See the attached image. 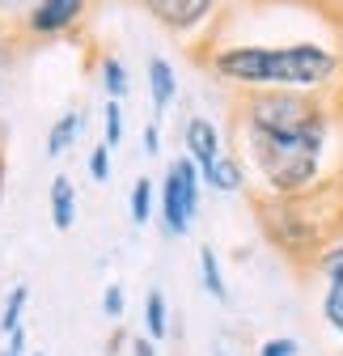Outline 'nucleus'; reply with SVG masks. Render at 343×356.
Returning a JSON list of instances; mask_svg holds the SVG:
<instances>
[{
	"instance_id": "obj_30",
	"label": "nucleus",
	"mask_w": 343,
	"mask_h": 356,
	"mask_svg": "<svg viewBox=\"0 0 343 356\" xmlns=\"http://www.w3.org/2000/svg\"><path fill=\"white\" fill-rule=\"evenodd\" d=\"M30 356H47V352H30Z\"/></svg>"
},
{
	"instance_id": "obj_21",
	"label": "nucleus",
	"mask_w": 343,
	"mask_h": 356,
	"mask_svg": "<svg viewBox=\"0 0 343 356\" xmlns=\"http://www.w3.org/2000/svg\"><path fill=\"white\" fill-rule=\"evenodd\" d=\"M110 145H94L90 149V178H94V183H106V178H110Z\"/></svg>"
},
{
	"instance_id": "obj_2",
	"label": "nucleus",
	"mask_w": 343,
	"mask_h": 356,
	"mask_svg": "<svg viewBox=\"0 0 343 356\" xmlns=\"http://www.w3.org/2000/svg\"><path fill=\"white\" fill-rule=\"evenodd\" d=\"M208 72L237 85L246 94L254 89H301L322 94L343 72V56L318 38H292V42H221L208 51Z\"/></svg>"
},
{
	"instance_id": "obj_29",
	"label": "nucleus",
	"mask_w": 343,
	"mask_h": 356,
	"mask_svg": "<svg viewBox=\"0 0 343 356\" xmlns=\"http://www.w3.org/2000/svg\"><path fill=\"white\" fill-rule=\"evenodd\" d=\"M212 356H229V352H225V348H212Z\"/></svg>"
},
{
	"instance_id": "obj_26",
	"label": "nucleus",
	"mask_w": 343,
	"mask_h": 356,
	"mask_svg": "<svg viewBox=\"0 0 343 356\" xmlns=\"http://www.w3.org/2000/svg\"><path fill=\"white\" fill-rule=\"evenodd\" d=\"M5 352H13V356H26V327H17L13 335H9V348Z\"/></svg>"
},
{
	"instance_id": "obj_20",
	"label": "nucleus",
	"mask_w": 343,
	"mask_h": 356,
	"mask_svg": "<svg viewBox=\"0 0 343 356\" xmlns=\"http://www.w3.org/2000/svg\"><path fill=\"white\" fill-rule=\"evenodd\" d=\"M17 51H22V34H17L13 26L0 22V68H9V64L17 60Z\"/></svg>"
},
{
	"instance_id": "obj_11",
	"label": "nucleus",
	"mask_w": 343,
	"mask_h": 356,
	"mask_svg": "<svg viewBox=\"0 0 343 356\" xmlns=\"http://www.w3.org/2000/svg\"><path fill=\"white\" fill-rule=\"evenodd\" d=\"M203 187L221 191V195H233V191H242V187H246V161H242L237 153H225L217 165H212V170L203 174Z\"/></svg>"
},
{
	"instance_id": "obj_17",
	"label": "nucleus",
	"mask_w": 343,
	"mask_h": 356,
	"mask_svg": "<svg viewBox=\"0 0 343 356\" xmlns=\"http://www.w3.org/2000/svg\"><path fill=\"white\" fill-rule=\"evenodd\" d=\"M26 301H30V284H13V293L5 297V309H0V331H5V335H13L22 327Z\"/></svg>"
},
{
	"instance_id": "obj_25",
	"label": "nucleus",
	"mask_w": 343,
	"mask_h": 356,
	"mask_svg": "<svg viewBox=\"0 0 343 356\" xmlns=\"http://www.w3.org/2000/svg\"><path fill=\"white\" fill-rule=\"evenodd\" d=\"M132 356H157V343H153L149 335H136V339H132Z\"/></svg>"
},
{
	"instance_id": "obj_28",
	"label": "nucleus",
	"mask_w": 343,
	"mask_h": 356,
	"mask_svg": "<svg viewBox=\"0 0 343 356\" xmlns=\"http://www.w3.org/2000/svg\"><path fill=\"white\" fill-rule=\"evenodd\" d=\"M0 98H5V68H0Z\"/></svg>"
},
{
	"instance_id": "obj_12",
	"label": "nucleus",
	"mask_w": 343,
	"mask_h": 356,
	"mask_svg": "<svg viewBox=\"0 0 343 356\" xmlns=\"http://www.w3.org/2000/svg\"><path fill=\"white\" fill-rule=\"evenodd\" d=\"M81 127H85V119H81V111H64L56 123H51V131H47V157H64L72 145H76V136H81Z\"/></svg>"
},
{
	"instance_id": "obj_22",
	"label": "nucleus",
	"mask_w": 343,
	"mask_h": 356,
	"mask_svg": "<svg viewBox=\"0 0 343 356\" xmlns=\"http://www.w3.org/2000/svg\"><path fill=\"white\" fill-rule=\"evenodd\" d=\"M296 352H301V343H296L292 335H276V339L259 343V356H296Z\"/></svg>"
},
{
	"instance_id": "obj_24",
	"label": "nucleus",
	"mask_w": 343,
	"mask_h": 356,
	"mask_svg": "<svg viewBox=\"0 0 343 356\" xmlns=\"http://www.w3.org/2000/svg\"><path fill=\"white\" fill-rule=\"evenodd\" d=\"M140 140H144V153H149V157H161V119H149V123H144Z\"/></svg>"
},
{
	"instance_id": "obj_9",
	"label": "nucleus",
	"mask_w": 343,
	"mask_h": 356,
	"mask_svg": "<svg viewBox=\"0 0 343 356\" xmlns=\"http://www.w3.org/2000/svg\"><path fill=\"white\" fill-rule=\"evenodd\" d=\"M149 102H153V119H161L178 102V72L165 56H149Z\"/></svg>"
},
{
	"instance_id": "obj_3",
	"label": "nucleus",
	"mask_w": 343,
	"mask_h": 356,
	"mask_svg": "<svg viewBox=\"0 0 343 356\" xmlns=\"http://www.w3.org/2000/svg\"><path fill=\"white\" fill-rule=\"evenodd\" d=\"M254 212H259L263 238L288 263H318V254L326 246V234H322V220L310 212V195L306 200L259 195V200H254Z\"/></svg>"
},
{
	"instance_id": "obj_8",
	"label": "nucleus",
	"mask_w": 343,
	"mask_h": 356,
	"mask_svg": "<svg viewBox=\"0 0 343 356\" xmlns=\"http://www.w3.org/2000/svg\"><path fill=\"white\" fill-rule=\"evenodd\" d=\"M183 153L199 165V178H203L229 149H225V140H221V127L212 123L208 115H191V119L183 123Z\"/></svg>"
},
{
	"instance_id": "obj_6",
	"label": "nucleus",
	"mask_w": 343,
	"mask_h": 356,
	"mask_svg": "<svg viewBox=\"0 0 343 356\" xmlns=\"http://www.w3.org/2000/svg\"><path fill=\"white\" fill-rule=\"evenodd\" d=\"M140 9L161 30L178 34V38H191V34H199L212 17H217L221 0H140Z\"/></svg>"
},
{
	"instance_id": "obj_23",
	"label": "nucleus",
	"mask_w": 343,
	"mask_h": 356,
	"mask_svg": "<svg viewBox=\"0 0 343 356\" xmlns=\"http://www.w3.org/2000/svg\"><path fill=\"white\" fill-rule=\"evenodd\" d=\"M30 5H34V0H0V22L17 30V22L30 13Z\"/></svg>"
},
{
	"instance_id": "obj_13",
	"label": "nucleus",
	"mask_w": 343,
	"mask_h": 356,
	"mask_svg": "<svg viewBox=\"0 0 343 356\" xmlns=\"http://www.w3.org/2000/svg\"><path fill=\"white\" fill-rule=\"evenodd\" d=\"M127 212H132V225H149L157 212V183L149 174H140L132 183V195H127Z\"/></svg>"
},
{
	"instance_id": "obj_4",
	"label": "nucleus",
	"mask_w": 343,
	"mask_h": 356,
	"mask_svg": "<svg viewBox=\"0 0 343 356\" xmlns=\"http://www.w3.org/2000/svg\"><path fill=\"white\" fill-rule=\"evenodd\" d=\"M199 200H203V178L199 165L183 153L165 165V178L157 187V208H161V229L165 238H187L195 216H199Z\"/></svg>"
},
{
	"instance_id": "obj_31",
	"label": "nucleus",
	"mask_w": 343,
	"mask_h": 356,
	"mask_svg": "<svg viewBox=\"0 0 343 356\" xmlns=\"http://www.w3.org/2000/svg\"><path fill=\"white\" fill-rule=\"evenodd\" d=\"M0 356H13V352H0Z\"/></svg>"
},
{
	"instance_id": "obj_1",
	"label": "nucleus",
	"mask_w": 343,
	"mask_h": 356,
	"mask_svg": "<svg viewBox=\"0 0 343 356\" xmlns=\"http://www.w3.org/2000/svg\"><path fill=\"white\" fill-rule=\"evenodd\" d=\"M237 131L263 195L306 200L322 187L335 119L318 94L254 89L237 106Z\"/></svg>"
},
{
	"instance_id": "obj_32",
	"label": "nucleus",
	"mask_w": 343,
	"mask_h": 356,
	"mask_svg": "<svg viewBox=\"0 0 343 356\" xmlns=\"http://www.w3.org/2000/svg\"><path fill=\"white\" fill-rule=\"evenodd\" d=\"M0 153H5V149H0Z\"/></svg>"
},
{
	"instance_id": "obj_14",
	"label": "nucleus",
	"mask_w": 343,
	"mask_h": 356,
	"mask_svg": "<svg viewBox=\"0 0 343 356\" xmlns=\"http://www.w3.org/2000/svg\"><path fill=\"white\" fill-rule=\"evenodd\" d=\"M144 335L153 343H161L169 335V305H165V293L161 289H149L144 293Z\"/></svg>"
},
{
	"instance_id": "obj_18",
	"label": "nucleus",
	"mask_w": 343,
	"mask_h": 356,
	"mask_svg": "<svg viewBox=\"0 0 343 356\" xmlns=\"http://www.w3.org/2000/svg\"><path fill=\"white\" fill-rule=\"evenodd\" d=\"M102 145H110V149L123 145V102H115V98H106V106H102Z\"/></svg>"
},
{
	"instance_id": "obj_7",
	"label": "nucleus",
	"mask_w": 343,
	"mask_h": 356,
	"mask_svg": "<svg viewBox=\"0 0 343 356\" xmlns=\"http://www.w3.org/2000/svg\"><path fill=\"white\" fill-rule=\"evenodd\" d=\"M314 272L326 280V289H322V318L343 339V242H326L322 246Z\"/></svg>"
},
{
	"instance_id": "obj_5",
	"label": "nucleus",
	"mask_w": 343,
	"mask_h": 356,
	"mask_svg": "<svg viewBox=\"0 0 343 356\" xmlns=\"http://www.w3.org/2000/svg\"><path fill=\"white\" fill-rule=\"evenodd\" d=\"M90 5L94 0H34L30 13L17 22V34H22V42L64 38V34H72L85 17H90Z\"/></svg>"
},
{
	"instance_id": "obj_10",
	"label": "nucleus",
	"mask_w": 343,
	"mask_h": 356,
	"mask_svg": "<svg viewBox=\"0 0 343 356\" xmlns=\"http://www.w3.org/2000/svg\"><path fill=\"white\" fill-rule=\"evenodd\" d=\"M47 208H51V225L60 234H68L76 225V187L68 174H56L51 187H47Z\"/></svg>"
},
{
	"instance_id": "obj_19",
	"label": "nucleus",
	"mask_w": 343,
	"mask_h": 356,
	"mask_svg": "<svg viewBox=\"0 0 343 356\" xmlns=\"http://www.w3.org/2000/svg\"><path fill=\"white\" fill-rule=\"evenodd\" d=\"M123 309H127V293H123V284H106V289H102V314L119 327V323H123Z\"/></svg>"
},
{
	"instance_id": "obj_27",
	"label": "nucleus",
	"mask_w": 343,
	"mask_h": 356,
	"mask_svg": "<svg viewBox=\"0 0 343 356\" xmlns=\"http://www.w3.org/2000/svg\"><path fill=\"white\" fill-rule=\"evenodd\" d=\"M0 204H5V153H0Z\"/></svg>"
},
{
	"instance_id": "obj_15",
	"label": "nucleus",
	"mask_w": 343,
	"mask_h": 356,
	"mask_svg": "<svg viewBox=\"0 0 343 356\" xmlns=\"http://www.w3.org/2000/svg\"><path fill=\"white\" fill-rule=\"evenodd\" d=\"M199 280L208 289L212 301H229V284H225V272H221V259L212 246H199Z\"/></svg>"
},
{
	"instance_id": "obj_16",
	"label": "nucleus",
	"mask_w": 343,
	"mask_h": 356,
	"mask_svg": "<svg viewBox=\"0 0 343 356\" xmlns=\"http://www.w3.org/2000/svg\"><path fill=\"white\" fill-rule=\"evenodd\" d=\"M98 76H102V89H106V98L123 102L127 98V89H132V81H127V64L119 56H102L98 64Z\"/></svg>"
}]
</instances>
